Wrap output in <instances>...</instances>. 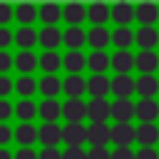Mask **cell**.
I'll use <instances>...</instances> for the list:
<instances>
[{"instance_id": "6da1fadb", "label": "cell", "mask_w": 159, "mask_h": 159, "mask_svg": "<svg viewBox=\"0 0 159 159\" xmlns=\"http://www.w3.org/2000/svg\"><path fill=\"white\" fill-rule=\"evenodd\" d=\"M109 137H112V144H114V147H132V144L137 142V137H134V124H132V122H114Z\"/></svg>"}, {"instance_id": "7a4b0ae2", "label": "cell", "mask_w": 159, "mask_h": 159, "mask_svg": "<svg viewBox=\"0 0 159 159\" xmlns=\"http://www.w3.org/2000/svg\"><path fill=\"white\" fill-rule=\"evenodd\" d=\"M134 20L139 22V27H154V22L159 20V5L149 0L134 5Z\"/></svg>"}, {"instance_id": "3957f363", "label": "cell", "mask_w": 159, "mask_h": 159, "mask_svg": "<svg viewBox=\"0 0 159 159\" xmlns=\"http://www.w3.org/2000/svg\"><path fill=\"white\" fill-rule=\"evenodd\" d=\"M62 142L67 147H82L87 142V127L82 122H67L62 127Z\"/></svg>"}, {"instance_id": "277c9868", "label": "cell", "mask_w": 159, "mask_h": 159, "mask_svg": "<svg viewBox=\"0 0 159 159\" xmlns=\"http://www.w3.org/2000/svg\"><path fill=\"white\" fill-rule=\"evenodd\" d=\"M109 132H112V127L107 122H89V127H87V142H89V147H107L112 142Z\"/></svg>"}, {"instance_id": "5b68a950", "label": "cell", "mask_w": 159, "mask_h": 159, "mask_svg": "<svg viewBox=\"0 0 159 159\" xmlns=\"http://www.w3.org/2000/svg\"><path fill=\"white\" fill-rule=\"evenodd\" d=\"M37 142L42 147H57L62 142V127L57 122H42L37 129Z\"/></svg>"}, {"instance_id": "8992f818", "label": "cell", "mask_w": 159, "mask_h": 159, "mask_svg": "<svg viewBox=\"0 0 159 159\" xmlns=\"http://www.w3.org/2000/svg\"><path fill=\"white\" fill-rule=\"evenodd\" d=\"M137 92V80L129 75H114L112 77V94L117 99H129Z\"/></svg>"}, {"instance_id": "52a82bcc", "label": "cell", "mask_w": 159, "mask_h": 159, "mask_svg": "<svg viewBox=\"0 0 159 159\" xmlns=\"http://www.w3.org/2000/svg\"><path fill=\"white\" fill-rule=\"evenodd\" d=\"M134 117L139 119V124H144V122L154 124V119L159 117V102L157 99H139L134 104Z\"/></svg>"}, {"instance_id": "ba28073f", "label": "cell", "mask_w": 159, "mask_h": 159, "mask_svg": "<svg viewBox=\"0 0 159 159\" xmlns=\"http://www.w3.org/2000/svg\"><path fill=\"white\" fill-rule=\"evenodd\" d=\"M109 17L117 22V27H129V22L134 20V5L114 2V5H109Z\"/></svg>"}, {"instance_id": "9c48e42d", "label": "cell", "mask_w": 159, "mask_h": 159, "mask_svg": "<svg viewBox=\"0 0 159 159\" xmlns=\"http://www.w3.org/2000/svg\"><path fill=\"white\" fill-rule=\"evenodd\" d=\"M134 67L142 72V75H152L157 67H159V55L154 50H139L134 55Z\"/></svg>"}, {"instance_id": "30bf717a", "label": "cell", "mask_w": 159, "mask_h": 159, "mask_svg": "<svg viewBox=\"0 0 159 159\" xmlns=\"http://www.w3.org/2000/svg\"><path fill=\"white\" fill-rule=\"evenodd\" d=\"M62 92L70 97V99H80L84 92H87V80L82 75H67L62 80Z\"/></svg>"}, {"instance_id": "8fae6325", "label": "cell", "mask_w": 159, "mask_h": 159, "mask_svg": "<svg viewBox=\"0 0 159 159\" xmlns=\"http://www.w3.org/2000/svg\"><path fill=\"white\" fill-rule=\"evenodd\" d=\"M87 92L92 94V99H104L112 92V80L104 75H92L87 80Z\"/></svg>"}, {"instance_id": "7c38bea8", "label": "cell", "mask_w": 159, "mask_h": 159, "mask_svg": "<svg viewBox=\"0 0 159 159\" xmlns=\"http://www.w3.org/2000/svg\"><path fill=\"white\" fill-rule=\"evenodd\" d=\"M134 137H137V144L139 147H154L159 142V127L157 124H149V122L137 124L134 127Z\"/></svg>"}, {"instance_id": "4fadbf2b", "label": "cell", "mask_w": 159, "mask_h": 159, "mask_svg": "<svg viewBox=\"0 0 159 159\" xmlns=\"http://www.w3.org/2000/svg\"><path fill=\"white\" fill-rule=\"evenodd\" d=\"M87 42H89L92 52H104V47L112 42V32H109L107 27H89Z\"/></svg>"}, {"instance_id": "5bb4252c", "label": "cell", "mask_w": 159, "mask_h": 159, "mask_svg": "<svg viewBox=\"0 0 159 159\" xmlns=\"http://www.w3.org/2000/svg\"><path fill=\"white\" fill-rule=\"evenodd\" d=\"M87 117L92 122H107L112 117V104L107 99H89L87 102Z\"/></svg>"}, {"instance_id": "9a60e30c", "label": "cell", "mask_w": 159, "mask_h": 159, "mask_svg": "<svg viewBox=\"0 0 159 159\" xmlns=\"http://www.w3.org/2000/svg\"><path fill=\"white\" fill-rule=\"evenodd\" d=\"M62 17L67 20L70 27H80V22L87 20V7L82 2H67L62 5Z\"/></svg>"}, {"instance_id": "2e32d148", "label": "cell", "mask_w": 159, "mask_h": 159, "mask_svg": "<svg viewBox=\"0 0 159 159\" xmlns=\"http://www.w3.org/2000/svg\"><path fill=\"white\" fill-rule=\"evenodd\" d=\"M37 17L45 22V27H57V22L62 17V7L57 2H45L37 7Z\"/></svg>"}, {"instance_id": "e0dca14e", "label": "cell", "mask_w": 159, "mask_h": 159, "mask_svg": "<svg viewBox=\"0 0 159 159\" xmlns=\"http://www.w3.org/2000/svg\"><path fill=\"white\" fill-rule=\"evenodd\" d=\"M134 42L139 45V50H154L159 45V30L157 27H139L134 32Z\"/></svg>"}, {"instance_id": "ac0fdd59", "label": "cell", "mask_w": 159, "mask_h": 159, "mask_svg": "<svg viewBox=\"0 0 159 159\" xmlns=\"http://www.w3.org/2000/svg\"><path fill=\"white\" fill-rule=\"evenodd\" d=\"M157 92H159V80L154 75H139L137 77V94L142 99H154Z\"/></svg>"}, {"instance_id": "d6986e66", "label": "cell", "mask_w": 159, "mask_h": 159, "mask_svg": "<svg viewBox=\"0 0 159 159\" xmlns=\"http://www.w3.org/2000/svg\"><path fill=\"white\" fill-rule=\"evenodd\" d=\"M62 117L67 122H82L87 117V104L82 99H67L62 104Z\"/></svg>"}, {"instance_id": "ffe728a7", "label": "cell", "mask_w": 159, "mask_h": 159, "mask_svg": "<svg viewBox=\"0 0 159 159\" xmlns=\"http://www.w3.org/2000/svg\"><path fill=\"white\" fill-rule=\"evenodd\" d=\"M12 137H15V142L20 147H32V142H37V127L32 122H20L15 127V134Z\"/></svg>"}, {"instance_id": "44dd1931", "label": "cell", "mask_w": 159, "mask_h": 159, "mask_svg": "<svg viewBox=\"0 0 159 159\" xmlns=\"http://www.w3.org/2000/svg\"><path fill=\"white\" fill-rule=\"evenodd\" d=\"M87 20L92 22V27H104V22L112 20L109 17V5H104V2L87 5Z\"/></svg>"}, {"instance_id": "7402d4cb", "label": "cell", "mask_w": 159, "mask_h": 159, "mask_svg": "<svg viewBox=\"0 0 159 159\" xmlns=\"http://www.w3.org/2000/svg\"><path fill=\"white\" fill-rule=\"evenodd\" d=\"M37 42L45 47V52H55V47L62 42L60 27H42V30L37 32Z\"/></svg>"}, {"instance_id": "603a6c76", "label": "cell", "mask_w": 159, "mask_h": 159, "mask_svg": "<svg viewBox=\"0 0 159 159\" xmlns=\"http://www.w3.org/2000/svg\"><path fill=\"white\" fill-rule=\"evenodd\" d=\"M62 67H65L70 75H80V72L87 67V57H84L80 50H67V55L62 57Z\"/></svg>"}, {"instance_id": "cb8c5ba5", "label": "cell", "mask_w": 159, "mask_h": 159, "mask_svg": "<svg viewBox=\"0 0 159 159\" xmlns=\"http://www.w3.org/2000/svg\"><path fill=\"white\" fill-rule=\"evenodd\" d=\"M112 67L117 75H129L134 70V55L129 50H117L112 55Z\"/></svg>"}, {"instance_id": "d4e9b609", "label": "cell", "mask_w": 159, "mask_h": 159, "mask_svg": "<svg viewBox=\"0 0 159 159\" xmlns=\"http://www.w3.org/2000/svg\"><path fill=\"white\" fill-rule=\"evenodd\" d=\"M37 89L45 94V99H55V97L62 92V80L55 77V75H45V77L37 82Z\"/></svg>"}, {"instance_id": "484cf974", "label": "cell", "mask_w": 159, "mask_h": 159, "mask_svg": "<svg viewBox=\"0 0 159 159\" xmlns=\"http://www.w3.org/2000/svg\"><path fill=\"white\" fill-rule=\"evenodd\" d=\"M134 117V102L132 99H114L112 102V119L114 122H129Z\"/></svg>"}, {"instance_id": "4316f807", "label": "cell", "mask_w": 159, "mask_h": 159, "mask_svg": "<svg viewBox=\"0 0 159 159\" xmlns=\"http://www.w3.org/2000/svg\"><path fill=\"white\" fill-rule=\"evenodd\" d=\"M62 42L67 45V50H80L87 42V32L82 27H67L62 32Z\"/></svg>"}, {"instance_id": "83f0119b", "label": "cell", "mask_w": 159, "mask_h": 159, "mask_svg": "<svg viewBox=\"0 0 159 159\" xmlns=\"http://www.w3.org/2000/svg\"><path fill=\"white\" fill-rule=\"evenodd\" d=\"M37 55L32 52V50H20L17 55H15V67L22 72V75H30L35 67H37Z\"/></svg>"}, {"instance_id": "f1b7e54d", "label": "cell", "mask_w": 159, "mask_h": 159, "mask_svg": "<svg viewBox=\"0 0 159 159\" xmlns=\"http://www.w3.org/2000/svg\"><path fill=\"white\" fill-rule=\"evenodd\" d=\"M37 114L45 119V122H57L60 114H62V104L57 99H42V104L37 107Z\"/></svg>"}, {"instance_id": "f546056e", "label": "cell", "mask_w": 159, "mask_h": 159, "mask_svg": "<svg viewBox=\"0 0 159 159\" xmlns=\"http://www.w3.org/2000/svg\"><path fill=\"white\" fill-rule=\"evenodd\" d=\"M15 17H17V22H20L22 27H30V25L37 20V7H35L32 2H20V5L15 7Z\"/></svg>"}, {"instance_id": "4dcf8cb0", "label": "cell", "mask_w": 159, "mask_h": 159, "mask_svg": "<svg viewBox=\"0 0 159 159\" xmlns=\"http://www.w3.org/2000/svg\"><path fill=\"white\" fill-rule=\"evenodd\" d=\"M87 67L94 72V75H104L107 67H112V57L107 52H89L87 57Z\"/></svg>"}, {"instance_id": "1f68e13d", "label": "cell", "mask_w": 159, "mask_h": 159, "mask_svg": "<svg viewBox=\"0 0 159 159\" xmlns=\"http://www.w3.org/2000/svg\"><path fill=\"white\" fill-rule=\"evenodd\" d=\"M37 67L45 70V75H55L60 67H62V57L57 52H42L40 60H37Z\"/></svg>"}, {"instance_id": "d6a6232c", "label": "cell", "mask_w": 159, "mask_h": 159, "mask_svg": "<svg viewBox=\"0 0 159 159\" xmlns=\"http://www.w3.org/2000/svg\"><path fill=\"white\" fill-rule=\"evenodd\" d=\"M112 42L117 45V50H129V45L134 42V30L132 27H117L112 32Z\"/></svg>"}, {"instance_id": "836d02e7", "label": "cell", "mask_w": 159, "mask_h": 159, "mask_svg": "<svg viewBox=\"0 0 159 159\" xmlns=\"http://www.w3.org/2000/svg\"><path fill=\"white\" fill-rule=\"evenodd\" d=\"M15 42L20 45V50H32V45L37 42V32L32 27H20L15 32Z\"/></svg>"}, {"instance_id": "e575fe53", "label": "cell", "mask_w": 159, "mask_h": 159, "mask_svg": "<svg viewBox=\"0 0 159 159\" xmlns=\"http://www.w3.org/2000/svg\"><path fill=\"white\" fill-rule=\"evenodd\" d=\"M15 89H17V94H20L22 99H30V97L37 92V82H35L30 75H22V77L15 82Z\"/></svg>"}, {"instance_id": "d590c367", "label": "cell", "mask_w": 159, "mask_h": 159, "mask_svg": "<svg viewBox=\"0 0 159 159\" xmlns=\"http://www.w3.org/2000/svg\"><path fill=\"white\" fill-rule=\"evenodd\" d=\"M15 114H17V119L30 122V119H35V114H37V104H35L32 99H20V102L15 104Z\"/></svg>"}, {"instance_id": "8d00e7d4", "label": "cell", "mask_w": 159, "mask_h": 159, "mask_svg": "<svg viewBox=\"0 0 159 159\" xmlns=\"http://www.w3.org/2000/svg\"><path fill=\"white\" fill-rule=\"evenodd\" d=\"M87 159H112V152L107 147H89Z\"/></svg>"}, {"instance_id": "74e56055", "label": "cell", "mask_w": 159, "mask_h": 159, "mask_svg": "<svg viewBox=\"0 0 159 159\" xmlns=\"http://www.w3.org/2000/svg\"><path fill=\"white\" fill-rule=\"evenodd\" d=\"M37 159H62V152L57 147H42L37 152Z\"/></svg>"}, {"instance_id": "f35d334b", "label": "cell", "mask_w": 159, "mask_h": 159, "mask_svg": "<svg viewBox=\"0 0 159 159\" xmlns=\"http://www.w3.org/2000/svg\"><path fill=\"white\" fill-rule=\"evenodd\" d=\"M134 159H159V152L154 147H139L134 152Z\"/></svg>"}, {"instance_id": "ab89813d", "label": "cell", "mask_w": 159, "mask_h": 159, "mask_svg": "<svg viewBox=\"0 0 159 159\" xmlns=\"http://www.w3.org/2000/svg\"><path fill=\"white\" fill-rule=\"evenodd\" d=\"M62 159H87V152L82 147H67L62 152Z\"/></svg>"}, {"instance_id": "60d3db41", "label": "cell", "mask_w": 159, "mask_h": 159, "mask_svg": "<svg viewBox=\"0 0 159 159\" xmlns=\"http://www.w3.org/2000/svg\"><path fill=\"white\" fill-rule=\"evenodd\" d=\"M15 89V84H12V80L7 77V75H0V99H5L10 92Z\"/></svg>"}, {"instance_id": "b9f144b4", "label": "cell", "mask_w": 159, "mask_h": 159, "mask_svg": "<svg viewBox=\"0 0 159 159\" xmlns=\"http://www.w3.org/2000/svg\"><path fill=\"white\" fill-rule=\"evenodd\" d=\"M12 15H15V7H10L7 2H0V27H5Z\"/></svg>"}, {"instance_id": "7bdbcfd3", "label": "cell", "mask_w": 159, "mask_h": 159, "mask_svg": "<svg viewBox=\"0 0 159 159\" xmlns=\"http://www.w3.org/2000/svg\"><path fill=\"white\" fill-rule=\"evenodd\" d=\"M12 65H15V57H12L10 52L0 50V75H2V72H7V70H10Z\"/></svg>"}, {"instance_id": "ee69618b", "label": "cell", "mask_w": 159, "mask_h": 159, "mask_svg": "<svg viewBox=\"0 0 159 159\" xmlns=\"http://www.w3.org/2000/svg\"><path fill=\"white\" fill-rule=\"evenodd\" d=\"M12 112H15V107L7 99H0V124H5V119H10Z\"/></svg>"}, {"instance_id": "f6af8a7d", "label": "cell", "mask_w": 159, "mask_h": 159, "mask_svg": "<svg viewBox=\"0 0 159 159\" xmlns=\"http://www.w3.org/2000/svg\"><path fill=\"white\" fill-rule=\"evenodd\" d=\"M112 159H134V152H132V147H114Z\"/></svg>"}, {"instance_id": "bcb514c9", "label": "cell", "mask_w": 159, "mask_h": 159, "mask_svg": "<svg viewBox=\"0 0 159 159\" xmlns=\"http://www.w3.org/2000/svg\"><path fill=\"white\" fill-rule=\"evenodd\" d=\"M10 42H15V35L10 32V27H0V50H5Z\"/></svg>"}, {"instance_id": "7dc6e473", "label": "cell", "mask_w": 159, "mask_h": 159, "mask_svg": "<svg viewBox=\"0 0 159 159\" xmlns=\"http://www.w3.org/2000/svg\"><path fill=\"white\" fill-rule=\"evenodd\" d=\"M15 159H37V152L32 147H20L15 152Z\"/></svg>"}, {"instance_id": "c3c4849f", "label": "cell", "mask_w": 159, "mask_h": 159, "mask_svg": "<svg viewBox=\"0 0 159 159\" xmlns=\"http://www.w3.org/2000/svg\"><path fill=\"white\" fill-rule=\"evenodd\" d=\"M12 134H15V132L10 129V124H0V147L7 144V142L12 139Z\"/></svg>"}, {"instance_id": "681fc988", "label": "cell", "mask_w": 159, "mask_h": 159, "mask_svg": "<svg viewBox=\"0 0 159 159\" xmlns=\"http://www.w3.org/2000/svg\"><path fill=\"white\" fill-rule=\"evenodd\" d=\"M0 159H15V154H10V149L0 147Z\"/></svg>"}]
</instances>
